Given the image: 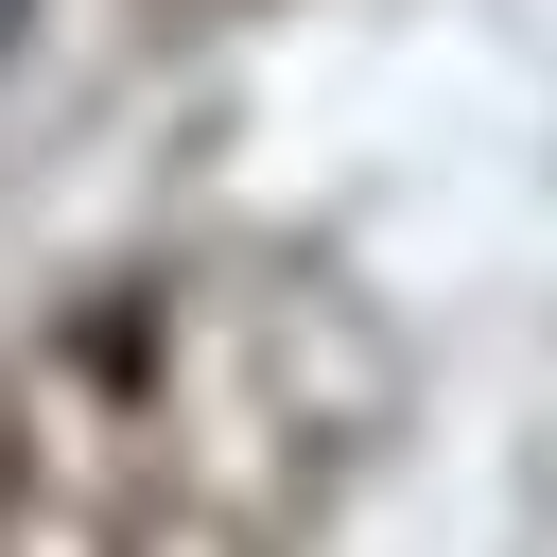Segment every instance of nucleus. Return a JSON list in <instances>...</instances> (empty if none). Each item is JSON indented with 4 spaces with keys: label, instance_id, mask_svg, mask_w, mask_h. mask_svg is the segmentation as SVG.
<instances>
[{
    "label": "nucleus",
    "instance_id": "1",
    "mask_svg": "<svg viewBox=\"0 0 557 557\" xmlns=\"http://www.w3.org/2000/svg\"><path fill=\"white\" fill-rule=\"evenodd\" d=\"M17 17H35V0H0V52H17Z\"/></svg>",
    "mask_w": 557,
    "mask_h": 557
}]
</instances>
